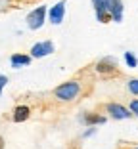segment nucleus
<instances>
[{
  "mask_svg": "<svg viewBox=\"0 0 138 149\" xmlns=\"http://www.w3.org/2000/svg\"><path fill=\"white\" fill-rule=\"evenodd\" d=\"M81 120L86 124L88 128H92L94 124H104L106 123V117H102V115H96V113H86L81 117Z\"/></svg>",
  "mask_w": 138,
  "mask_h": 149,
  "instance_id": "9d476101",
  "label": "nucleus"
},
{
  "mask_svg": "<svg viewBox=\"0 0 138 149\" xmlns=\"http://www.w3.org/2000/svg\"><path fill=\"white\" fill-rule=\"evenodd\" d=\"M127 88H129V92L132 94V96H138V79H130L129 82H127Z\"/></svg>",
  "mask_w": 138,
  "mask_h": 149,
  "instance_id": "ddd939ff",
  "label": "nucleus"
},
{
  "mask_svg": "<svg viewBox=\"0 0 138 149\" xmlns=\"http://www.w3.org/2000/svg\"><path fill=\"white\" fill-rule=\"evenodd\" d=\"M125 61H127L129 67H136L138 65V59H136V56H134L132 52H125Z\"/></svg>",
  "mask_w": 138,
  "mask_h": 149,
  "instance_id": "f8f14e48",
  "label": "nucleus"
},
{
  "mask_svg": "<svg viewBox=\"0 0 138 149\" xmlns=\"http://www.w3.org/2000/svg\"><path fill=\"white\" fill-rule=\"evenodd\" d=\"M94 130H96V128H88V130H86L85 134H83V136H85V138H88L90 134H94Z\"/></svg>",
  "mask_w": 138,
  "mask_h": 149,
  "instance_id": "a211bd4d",
  "label": "nucleus"
},
{
  "mask_svg": "<svg viewBox=\"0 0 138 149\" xmlns=\"http://www.w3.org/2000/svg\"><path fill=\"white\" fill-rule=\"evenodd\" d=\"M106 111L111 115L115 120H125V118H130V117H132V115H130V111L127 109V107H123L121 103H107V105H106Z\"/></svg>",
  "mask_w": 138,
  "mask_h": 149,
  "instance_id": "20e7f679",
  "label": "nucleus"
},
{
  "mask_svg": "<svg viewBox=\"0 0 138 149\" xmlns=\"http://www.w3.org/2000/svg\"><path fill=\"white\" fill-rule=\"evenodd\" d=\"M81 94V84L77 80H67L54 90V96L60 101H75Z\"/></svg>",
  "mask_w": 138,
  "mask_h": 149,
  "instance_id": "f257e3e1",
  "label": "nucleus"
},
{
  "mask_svg": "<svg viewBox=\"0 0 138 149\" xmlns=\"http://www.w3.org/2000/svg\"><path fill=\"white\" fill-rule=\"evenodd\" d=\"M29 115H31V109L27 105H19L13 109V115H12V120L13 123H25L27 118H29Z\"/></svg>",
  "mask_w": 138,
  "mask_h": 149,
  "instance_id": "6e6552de",
  "label": "nucleus"
},
{
  "mask_svg": "<svg viewBox=\"0 0 138 149\" xmlns=\"http://www.w3.org/2000/svg\"><path fill=\"white\" fill-rule=\"evenodd\" d=\"M6 84H8V77H6V74H0V94H2Z\"/></svg>",
  "mask_w": 138,
  "mask_h": 149,
  "instance_id": "dca6fc26",
  "label": "nucleus"
},
{
  "mask_svg": "<svg viewBox=\"0 0 138 149\" xmlns=\"http://www.w3.org/2000/svg\"><path fill=\"white\" fill-rule=\"evenodd\" d=\"M54 52V42L52 40H44V42H36L31 48V57H44Z\"/></svg>",
  "mask_w": 138,
  "mask_h": 149,
  "instance_id": "423d86ee",
  "label": "nucleus"
},
{
  "mask_svg": "<svg viewBox=\"0 0 138 149\" xmlns=\"http://www.w3.org/2000/svg\"><path fill=\"white\" fill-rule=\"evenodd\" d=\"M31 59H33V57L27 56V54H13V56L10 57V63H12L13 69H19L21 65H23V67L29 65V63H31Z\"/></svg>",
  "mask_w": 138,
  "mask_h": 149,
  "instance_id": "1a4fd4ad",
  "label": "nucleus"
},
{
  "mask_svg": "<svg viewBox=\"0 0 138 149\" xmlns=\"http://www.w3.org/2000/svg\"><path fill=\"white\" fill-rule=\"evenodd\" d=\"M94 69L98 71V73H102V74L115 73V71H117V61L113 59V57H104V59H100V61L96 63Z\"/></svg>",
  "mask_w": 138,
  "mask_h": 149,
  "instance_id": "0eeeda50",
  "label": "nucleus"
},
{
  "mask_svg": "<svg viewBox=\"0 0 138 149\" xmlns=\"http://www.w3.org/2000/svg\"><path fill=\"white\" fill-rule=\"evenodd\" d=\"M0 149H4V138L0 136Z\"/></svg>",
  "mask_w": 138,
  "mask_h": 149,
  "instance_id": "6ab92c4d",
  "label": "nucleus"
},
{
  "mask_svg": "<svg viewBox=\"0 0 138 149\" xmlns=\"http://www.w3.org/2000/svg\"><path fill=\"white\" fill-rule=\"evenodd\" d=\"M96 19H98L100 23H107L111 17H109V13H107V12H98V13H96Z\"/></svg>",
  "mask_w": 138,
  "mask_h": 149,
  "instance_id": "4468645a",
  "label": "nucleus"
},
{
  "mask_svg": "<svg viewBox=\"0 0 138 149\" xmlns=\"http://www.w3.org/2000/svg\"><path fill=\"white\" fill-rule=\"evenodd\" d=\"M44 21H46V6H39L36 10H33L27 15V27L33 29V31L40 29V27L44 25Z\"/></svg>",
  "mask_w": 138,
  "mask_h": 149,
  "instance_id": "f03ea898",
  "label": "nucleus"
},
{
  "mask_svg": "<svg viewBox=\"0 0 138 149\" xmlns=\"http://www.w3.org/2000/svg\"><path fill=\"white\" fill-rule=\"evenodd\" d=\"M123 0H107V13H109V17L113 19L115 23H121L123 19Z\"/></svg>",
  "mask_w": 138,
  "mask_h": 149,
  "instance_id": "39448f33",
  "label": "nucleus"
},
{
  "mask_svg": "<svg viewBox=\"0 0 138 149\" xmlns=\"http://www.w3.org/2000/svg\"><path fill=\"white\" fill-rule=\"evenodd\" d=\"M92 6H94V10H96V13L107 12V0H92Z\"/></svg>",
  "mask_w": 138,
  "mask_h": 149,
  "instance_id": "9b49d317",
  "label": "nucleus"
},
{
  "mask_svg": "<svg viewBox=\"0 0 138 149\" xmlns=\"http://www.w3.org/2000/svg\"><path fill=\"white\" fill-rule=\"evenodd\" d=\"M129 109H130V115H134V117H138V100H132V101H130Z\"/></svg>",
  "mask_w": 138,
  "mask_h": 149,
  "instance_id": "2eb2a0df",
  "label": "nucleus"
},
{
  "mask_svg": "<svg viewBox=\"0 0 138 149\" xmlns=\"http://www.w3.org/2000/svg\"><path fill=\"white\" fill-rule=\"evenodd\" d=\"M136 149H138V147H136Z\"/></svg>",
  "mask_w": 138,
  "mask_h": 149,
  "instance_id": "aec40b11",
  "label": "nucleus"
},
{
  "mask_svg": "<svg viewBox=\"0 0 138 149\" xmlns=\"http://www.w3.org/2000/svg\"><path fill=\"white\" fill-rule=\"evenodd\" d=\"M65 0H60L58 4H54L52 8H50L48 12V21L52 23V25H60V23L63 21V17H65Z\"/></svg>",
  "mask_w": 138,
  "mask_h": 149,
  "instance_id": "7ed1b4c3",
  "label": "nucleus"
},
{
  "mask_svg": "<svg viewBox=\"0 0 138 149\" xmlns=\"http://www.w3.org/2000/svg\"><path fill=\"white\" fill-rule=\"evenodd\" d=\"M10 4H12V0H0V12L8 10V8H10Z\"/></svg>",
  "mask_w": 138,
  "mask_h": 149,
  "instance_id": "f3484780",
  "label": "nucleus"
}]
</instances>
